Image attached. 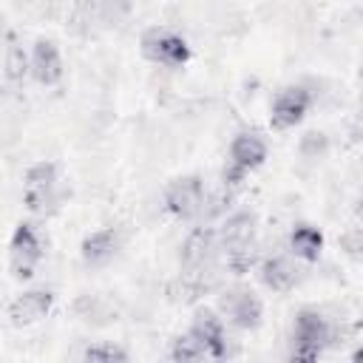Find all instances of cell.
Here are the masks:
<instances>
[{"instance_id":"6da1fadb","label":"cell","mask_w":363,"mask_h":363,"mask_svg":"<svg viewBox=\"0 0 363 363\" xmlns=\"http://www.w3.org/2000/svg\"><path fill=\"white\" fill-rule=\"evenodd\" d=\"M216 241L227 269H233L235 275L247 272L255 258V216L252 213L230 216L221 224V230H216Z\"/></svg>"},{"instance_id":"7a4b0ae2","label":"cell","mask_w":363,"mask_h":363,"mask_svg":"<svg viewBox=\"0 0 363 363\" xmlns=\"http://www.w3.org/2000/svg\"><path fill=\"white\" fill-rule=\"evenodd\" d=\"M332 340L329 320L315 309H301L292 323V357L295 360H315Z\"/></svg>"},{"instance_id":"3957f363","label":"cell","mask_w":363,"mask_h":363,"mask_svg":"<svg viewBox=\"0 0 363 363\" xmlns=\"http://www.w3.org/2000/svg\"><path fill=\"white\" fill-rule=\"evenodd\" d=\"M267 159V142L258 130H241L230 142V162L221 173L224 184H238L250 170L261 167Z\"/></svg>"},{"instance_id":"277c9868","label":"cell","mask_w":363,"mask_h":363,"mask_svg":"<svg viewBox=\"0 0 363 363\" xmlns=\"http://www.w3.org/2000/svg\"><path fill=\"white\" fill-rule=\"evenodd\" d=\"M145 60H150L153 65H164V68H182L190 60V45L184 43V37H179L170 28L153 26L142 34L139 40Z\"/></svg>"},{"instance_id":"5b68a950","label":"cell","mask_w":363,"mask_h":363,"mask_svg":"<svg viewBox=\"0 0 363 363\" xmlns=\"http://www.w3.org/2000/svg\"><path fill=\"white\" fill-rule=\"evenodd\" d=\"M26 207L31 213H51L60 204V176L54 162H37L26 170Z\"/></svg>"},{"instance_id":"8992f818","label":"cell","mask_w":363,"mask_h":363,"mask_svg":"<svg viewBox=\"0 0 363 363\" xmlns=\"http://www.w3.org/2000/svg\"><path fill=\"white\" fill-rule=\"evenodd\" d=\"M43 258V241L37 235V230L31 224H17L11 244H9V264H11V275L14 278H31L34 267Z\"/></svg>"},{"instance_id":"52a82bcc","label":"cell","mask_w":363,"mask_h":363,"mask_svg":"<svg viewBox=\"0 0 363 363\" xmlns=\"http://www.w3.org/2000/svg\"><path fill=\"white\" fill-rule=\"evenodd\" d=\"M218 306L230 318V323L238 326V329H258L261 315H264V306H261L258 295L250 286H230V289H224L221 298H218Z\"/></svg>"},{"instance_id":"ba28073f","label":"cell","mask_w":363,"mask_h":363,"mask_svg":"<svg viewBox=\"0 0 363 363\" xmlns=\"http://www.w3.org/2000/svg\"><path fill=\"white\" fill-rule=\"evenodd\" d=\"M312 105V91L306 85H286L275 94L272 99V111H269V122L275 130H286V128H295L303 113L309 111Z\"/></svg>"},{"instance_id":"9c48e42d","label":"cell","mask_w":363,"mask_h":363,"mask_svg":"<svg viewBox=\"0 0 363 363\" xmlns=\"http://www.w3.org/2000/svg\"><path fill=\"white\" fill-rule=\"evenodd\" d=\"M204 182L199 176H182L173 179L164 190V207L176 216V218H193L201 213L204 207Z\"/></svg>"},{"instance_id":"30bf717a","label":"cell","mask_w":363,"mask_h":363,"mask_svg":"<svg viewBox=\"0 0 363 363\" xmlns=\"http://www.w3.org/2000/svg\"><path fill=\"white\" fill-rule=\"evenodd\" d=\"M190 335L196 340H201V346L207 349V357H213V360L230 357V340H227L224 323L213 309H199L196 312V318L190 323Z\"/></svg>"},{"instance_id":"8fae6325","label":"cell","mask_w":363,"mask_h":363,"mask_svg":"<svg viewBox=\"0 0 363 363\" xmlns=\"http://www.w3.org/2000/svg\"><path fill=\"white\" fill-rule=\"evenodd\" d=\"M218 241L213 227H196L182 244V269H210L216 267Z\"/></svg>"},{"instance_id":"7c38bea8","label":"cell","mask_w":363,"mask_h":363,"mask_svg":"<svg viewBox=\"0 0 363 363\" xmlns=\"http://www.w3.org/2000/svg\"><path fill=\"white\" fill-rule=\"evenodd\" d=\"M28 74L40 85H57L62 79V57L54 40H37L28 60Z\"/></svg>"},{"instance_id":"4fadbf2b","label":"cell","mask_w":363,"mask_h":363,"mask_svg":"<svg viewBox=\"0 0 363 363\" xmlns=\"http://www.w3.org/2000/svg\"><path fill=\"white\" fill-rule=\"evenodd\" d=\"M119 244H122V235L116 227L96 230V233L85 235V241H82V261L88 267H105L116 255Z\"/></svg>"},{"instance_id":"5bb4252c","label":"cell","mask_w":363,"mask_h":363,"mask_svg":"<svg viewBox=\"0 0 363 363\" xmlns=\"http://www.w3.org/2000/svg\"><path fill=\"white\" fill-rule=\"evenodd\" d=\"M54 303V295L48 289H28L23 295H17L9 306V318L17 323V326H26V323H34L40 320Z\"/></svg>"},{"instance_id":"9a60e30c","label":"cell","mask_w":363,"mask_h":363,"mask_svg":"<svg viewBox=\"0 0 363 363\" xmlns=\"http://www.w3.org/2000/svg\"><path fill=\"white\" fill-rule=\"evenodd\" d=\"M261 281L272 289V292H289L295 284H298V267L284 258V255H275V258H267L261 264Z\"/></svg>"},{"instance_id":"2e32d148","label":"cell","mask_w":363,"mask_h":363,"mask_svg":"<svg viewBox=\"0 0 363 363\" xmlns=\"http://www.w3.org/2000/svg\"><path fill=\"white\" fill-rule=\"evenodd\" d=\"M289 250L295 258L301 261H318L320 250H323V235L318 227L312 224H298L292 233H289Z\"/></svg>"},{"instance_id":"e0dca14e","label":"cell","mask_w":363,"mask_h":363,"mask_svg":"<svg viewBox=\"0 0 363 363\" xmlns=\"http://www.w3.org/2000/svg\"><path fill=\"white\" fill-rule=\"evenodd\" d=\"M3 74L9 82H23L26 74H28V57L23 51V45L17 40H9L6 43V51H3Z\"/></svg>"},{"instance_id":"ac0fdd59","label":"cell","mask_w":363,"mask_h":363,"mask_svg":"<svg viewBox=\"0 0 363 363\" xmlns=\"http://www.w3.org/2000/svg\"><path fill=\"white\" fill-rule=\"evenodd\" d=\"M207 357V349L201 346V340H196L190 332L176 337L173 346H170V360H179V363H193V360H204Z\"/></svg>"},{"instance_id":"d6986e66","label":"cell","mask_w":363,"mask_h":363,"mask_svg":"<svg viewBox=\"0 0 363 363\" xmlns=\"http://www.w3.org/2000/svg\"><path fill=\"white\" fill-rule=\"evenodd\" d=\"M77 315L82 318V320H94V323H105L108 318H111V306L105 303V301H99V298H79L77 301Z\"/></svg>"},{"instance_id":"ffe728a7","label":"cell","mask_w":363,"mask_h":363,"mask_svg":"<svg viewBox=\"0 0 363 363\" xmlns=\"http://www.w3.org/2000/svg\"><path fill=\"white\" fill-rule=\"evenodd\" d=\"M82 360H91V363H113V360H119V363H125L128 352H122L113 343H94V346H88L82 352Z\"/></svg>"},{"instance_id":"44dd1931","label":"cell","mask_w":363,"mask_h":363,"mask_svg":"<svg viewBox=\"0 0 363 363\" xmlns=\"http://www.w3.org/2000/svg\"><path fill=\"white\" fill-rule=\"evenodd\" d=\"M301 150L306 156H320L326 150V136L323 133H306L303 142H301Z\"/></svg>"}]
</instances>
